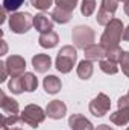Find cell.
<instances>
[{
    "mask_svg": "<svg viewBox=\"0 0 129 130\" xmlns=\"http://www.w3.org/2000/svg\"><path fill=\"white\" fill-rule=\"evenodd\" d=\"M125 130H129V127H128V129H125Z\"/></svg>",
    "mask_w": 129,
    "mask_h": 130,
    "instance_id": "cell-38",
    "label": "cell"
},
{
    "mask_svg": "<svg viewBox=\"0 0 129 130\" xmlns=\"http://www.w3.org/2000/svg\"><path fill=\"white\" fill-rule=\"evenodd\" d=\"M123 32H125V27H123V23L122 20L119 18H112L106 26H105V30L100 36V44L108 50V48H112V47H117L119 42L122 41L123 38Z\"/></svg>",
    "mask_w": 129,
    "mask_h": 130,
    "instance_id": "cell-1",
    "label": "cell"
},
{
    "mask_svg": "<svg viewBox=\"0 0 129 130\" xmlns=\"http://www.w3.org/2000/svg\"><path fill=\"white\" fill-rule=\"evenodd\" d=\"M32 65L36 73H46L52 67V59H50L49 55L40 53V55H36V56L32 58Z\"/></svg>",
    "mask_w": 129,
    "mask_h": 130,
    "instance_id": "cell-14",
    "label": "cell"
},
{
    "mask_svg": "<svg viewBox=\"0 0 129 130\" xmlns=\"http://www.w3.org/2000/svg\"><path fill=\"white\" fill-rule=\"evenodd\" d=\"M43 86H44V91L47 94H58L61 91L62 83H61L59 77H56V76H47V77H44Z\"/></svg>",
    "mask_w": 129,
    "mask_h": 130,
    "instance_id": "cell-16",
    "label": "cell"
},
{
    "mask_svg": "<svg viewBox=\"0 0 129 130\" xmlns=\"http://www.w3.org/2000/svg\"><path fill=\"white\" fill-rule=\"evenodd\" d=\"M96 130H112L109 126H106V124H102V126H99Z\"/></svg>",
    "mask_w": 129,
    "mask_h": 130,
    "instance_id": "cell-34",
    "label": "cell"
},
{
    "mask_svg": "<svg viewBox=\"0 0 129 130\" xmlns=\"http://www.w3.org/2000/svg\"><path fill=\"white\" fill-rule=\"evenodd\" d=\"M128 95H129V92H128Z\"/></svg>",
    "mask_w": 129,
    "mask_h": 130,
    "instance_id": "cell-39",
    "label": "cell"
},
{
    "mask_svg": "<svg viewBox=\"0 0 129 130\" xmlns=\"http://www.w3.org/2000/svg\"><path fill=\"white\" fill-rule=\"evenodd\" d=\"M33 26V17L29 12H14L9 17V29L14 33H26Z\"/></svg>",
    "mask_w": 129,
    "mask_h": 130,
    "instance_id": "cell-3",
    "label": "cell"
},
{
    "mask_svg": "<svg viewBox=\"0 0 129 130\" xmlns=\"http://www.w3.org/2000/svg\"><path fill=\"white\" fill-rule=\"evenodd\" d=\"M31 3H32L33 8L41 9V11H46V9H49L52 6L53 0H31Z\"/></svg>",
    "mask_w": 129,
    "mask_h": 130,
    "instance_id": "cell-28",
    "label": "cell"
},
{
    "mask_svg": "<svg viewBox=\"0 0 129 130\" xmlns=\"http://www.w3.org/2000/svg\"><path fill=\"white\" fill-rule=\"evenodd\" d=\"M5 62H6V67H8V71H9L11 77H17V76H21V74L26 73L24 71L26 70V61H24V58H21L18 55L9 56Z\"/></svg>",
    "mask_w": 129,
    "mask_h": 130,
    "instance_id": "cell-8",
    "label": "cell"
},
{
    "mask_svg": "<svg viewBox=\"0 0 129 130\" xmlns=\"http://www.w3.org/2000/svg\"><path fill=\"white\" fill-rule=\"evenodd\" d=\"M38 41H40V45H41L43 48H53V47L58 45V42H59V36H58V33L56 32L50 30V32L41 33Z\"/></svg>",
    "mask_w": 129,
    "mask_h": 130,
    "instance_id": "cell-15",
    "label": "cell"
},
{
    "mask_svg": "<svg viewBox=\"0 0 129 130\" xmlns=\"http://www.w3.org/2000/svg\"><path fill=\"white\" fill-rule=\"evenodd\" d=\"M109 109H111V100L103 92H99L97 97H94L90 103V112L97 118L105 117L109 112Z\"/></svg>",
    "mask_w": 129,
    "mask_h": 130,
    "instance_id": "cell-7",
    "label": "cell"
},
{
    "mask_svg": "<svg viewBox=\"0 0 129 130\" xmlns=\"http://www.w3.org/2000/svg\"><path fill=\"white\" fill-rule=\"evenodd\" d=\"M99 67H100V70H102L103 73H106V74H115V73L119 71L117 62L109 61V59H102V61H99Z\"/></svg>",
    "mask_w": 129,
    "mask_h": 130,
    "instance_id": "cell-21",
    "label": "cell"
},
{
    "mask_svg": "<svg viewBox=\"0 0 129 130\" xmlns=\"http://www.w3.org/2000/svg\"><path fill=\"white\" fill-rule=\"evenodd\" d=\"M65 113H67V106L61 100H53L46 107V115L52 120H61Z\"/></svg>",
    "mask_w": 129,
    "mask_h": 130,
    "instance_id": "cell-9",
    "label": "cell"
},
{
    "mask_svg": "<svg viewBox=\"0 0 129 130\" xmlns=\"http://www.w3.org/2000/svg\"><path fill=\"white\" fill-rule=\"evenodd\" d=\"M71 38H73V42L78 48H85L91 44H94V39H96V33L91 27L88 26H76L71 32Z\"/></svg>",
    "mask_w": 129,
    "mask_h": 130,
    "instance_id": "cell-5",
    "label": "cell"
},
{
    "mask_svg": "<svg viewBox=\"0 0 129 130\" xmlns=\"http://www.w3.org/2000/svg\"><path fill=\"white\" fill-rule=\"evenodd\" d=\"M96 11V0H82L81 3V12L85 17H90Z\"/></svg>",
    "mask_w": 129,
    "mask_h": 130,
    "instance_id": "cell-24",
    "label": "cell"
},
{
    "mask_svg": "<svg viewBox=\"0 0 129 130\" xmlns=\"http://www.w3.org/2000/svg\"><path fill=\"white\" fill-rule=\"evenodd\" d=\"M52 20L56 21V23H59V24H65V23H68L71 20V12H68V11L61 9V8L56 6L52 11Z\"/></svg>",
    "mask_w": 129,
    "mask_h": 130,
    "instance_id": "cell-20",
    "label": "cell"
},
{
    "mask_svg": "<svg viewBox=\"0 0 129 130\" xmlns=\"http://www.w3.org/2000/svg\"><path fill=\"white\" fill-rule=\"evenodd\" d=\"M120 65H122V71L129 77V52H125L122 59H120Z\"/></svg>",
    "mask_w": 129,
    "mask_h": 130,
    "instance_id": "cell-29",
    "label": "cell"
},
{
    "mask_svg": "<svg viewBox=\"0 0 129 130\" xmlns=\"http://www.w3.org/2000/svg\"><path fill=\"white\" fill-rule=\"evenodd\" d=\"M78 76L82 79V80H88L91 76H93V71H94V67H93V61H88V59H84L81 61L78 65Z\"/></svg>",
    "mask_w": 129,
    "mask_h": 130,
    "instance_id": "cell-17",
    "label": "cell"
},
{
    "mask_svg": "<svg viewBox=\"0 0 129 130\" xmlns=\"http://www.w3.org/2000/svg\"><path fill=\"white\" fill-rule=\"evenodd\" d=\"M117 106H119V109H126V110H129V95H123V97L119 98Z\"/></svg>",
    "mask_w": 129,
    "mask_h": 130,
    "instance_id": "cell-30",
    "label": "cell"
},
{
    "mask_svg": "<svg viewBox=\"0 0 129 130\" xmlns=\"http://www.w3.org/2000/svg\"><path fill=\"white\" fill-rule=\"evenodd\" d=\"M8 88L12 94H21L24 89H23V85H21V77L17 76V77H11L9 83H8Z\"/></svg>",
    "mask_w": 129,
    "mask_h": 130,
    "instance_id": "cell-23",
    "label": "cell"
},
{
    "mask_svg": "<svg viewBox=\"0 0 129 130\" xmlns=\"http://www.w3.org/2000/svg\"><path fill=\"white\" fill-rule=\"evenodd\" d=\"M55 3L58 5V8L65 9L68 12H73L76 5H78V0H55Z\"/></svg>",
    "mask_w": 129,
    "mask_h": 130,
    "instance_id": "cell-27",
    "label": "cell"
},
{
    "mask_svg": "<svg viewBox=\"0 0 129 130\" xmlns=\"http://www.w3.org/2000/svg\"><path fill=\"white\" fill-rule=\"evenodd\" d=\"M68 126L71 130H94L91 121L81 113H74L68 118Z\"/></svg>",
    "mask_w": 129,
    "mask_h": 130,
    "instance_id": "cell-11",
    "label": "cell"
},
{
    "mask_svg": "<svg viewBox=\"0 0 129 130\" xmlns=\"http://www.w3.org/2000/svg\"><path fill=\"white\" fill-rule=\"evenodd\" d=\"M6 50H8V45H6V42L2 39V53H0V55H6Z\"/></svg>",
    "mask_w": 129,
    "mask_h": 130,
    "instance_id": "cell-33",
    "label": "cell"
},
{
    "mask_svg": "<svg viewBox=\"0 0 129 130\" xmlns=\"http://www.w3.org/2000/svg\"><path fill=\"white\" fill-rule=\"evenodd\" d=\"M33 26L40 33H46L53 29V21L46 14H36L33 17Z\"/></svg>",
    "mask_w": 129,
    "mask_h": 130,
    "instance_id": "cell-13",
    "label": "cell"
},
{
    "mask_svg": "<svg viewBox=\"0 0 129 130\" xmlns=\"http://www.w3.org/2000/svg\"><path fill=\"white\" fill-rule=\"evenodd\" d=\"M24 3V0H3V9L6 12H15L21 5Z\"/></svg>",
    "mask_w": 129,
    "mask_h": 130,
    "instance_id": "cell-26",
    "label": "cell"
},
{
    "mask_svg": "<svg viewBox=\"0 0 129 130\" xmlns=\"http://www.w3.org/2000/svg\"><path fill=\"white\" fill-rule=\"evenodd\" d=\"M21 77V85H23V89L26 92H33L38 86V79L33 73H24L20 76Z\"/></svg>",
    "mask_w": 129,
    "mask_h": 130,
    "instance_id": "cell-18",
    "label": "cell"
},
{
    "mask_svg": "<svg viewBox=\"0 0 129 130\" xmlns=\"http://www.w3.org/2000/svg\"><path fill=\"white\" fill-rule=\"evenodd\" d=\"M119 2H123V3H129V0H119Z\"/></svg>",
    "mask_w": 129,
    "mask_h": 130,
    "instance_id": "cell-37",
    "label": "cell"
},
{
    "mask_svg": "<svg viewBox=\"0 0 129 130\" xmlns=\"http://www.w3.org/2000/svg\"><path fill=\"white\" fill-rule=\"evenodd\" d=\"M20 117H21V121L24 123V124H28V126H31L32 129H36L44 120H46V112L40 107V106H36V104H28L24 109H23V112L20 113Z\"/></svg>",
    "mask_w": 129,
    "mask_h": 130,
    "instance_id": "cell-4",
    "label": "cell"
},
{
    "mask_svg": "<svg viewBox=\"0 0 129 130\" xmlns=\"http://www.w3.org/2000/svg\"><path fill=\"white\" fill-rule=\"evenodd\" d=\"M123 53H125V50H122L119 45H117V47H112V48H108V52H106V59L114 61V62H120Z\"/></svg>",
    "mask_w": 129,
    "mask_h": 130,
    "instance_id": "cell-25",
    "label": "cell"
},
{
    "mask_svg": "<svg viewBox=\"0 0 129 130\" xmlns=\"http://www.w3.org/2000/svg\"><path fill=\"white\" fill-rule=\"evenodd\" d=\"M111 123H114L115 126H126L129 123V110L126 109H119L114 113L109 115Z\"/></svg>",
    "mask_w": 129,
    "mask_h": 130,
    "instance_id": "cell-19",
    "label": "cell"
},
{
    "mask_svg": "<svg viewBox=\"0 0 129 130\" xmlns=\"http://www.w3.org/2000/svg\"><path fill=\"white\" fill-rule=\"evenodd\" d=\"M2 130H21V129H17V127H12V129H6V127H2Z\"/></svg>",
    "mask_w": 129,
    "mask_h": 130,
    "instance_id": "cell-36",
    "label": "cell"
},
{
    "mask_svg": "<svg viewBox=\"0 0 129 130\" xmlns=\"http://www.w3.org/2000/svg\"><path fill=\"white\" fill-rule=\"evenodd\" d=\"M0 109L3 112V115H18V110H20L18 101L8 97L3 91L0 92Z\"/></svg>",
    "mask_w": 129,
    "mask_h": 130,
    "instance_id": "cell-10",
    "label": "cell"
},
{
    "mask_svg": "<svg viewBox=\"0 0 129 130\" xmlns=\"http://www.w3.org/2000/svg\"><path fill=\"white\" fill-rule=\"evenodd\" d=\"M0 82H5L6 79H8V74H9V71H8V67H6V62H0Z\"/></svg>",
    "mask_w": 129,
    "mask_h": 130,
    "instance_id": "cell-31",
    "label": "cell"
},
{
    "mask_svg": "<svg viewBox=\"0 0 129 130\" xmlns=\"http://www.w3.org/2000/svg\"><path fill=\"white\" fill-rule=\"evenodd\" d=\"M18 123H23L20 115H3L2 118V127H6V129H12Z\"/></svg>",
    "mask_w": 129,
    "mask_h": 130,
    "instance_id": "cell-22",
    "label": "cell"
},
{
    "mask_svg": "<svg viewBox=\"0 0 129 130\" xmlns=\"http://www.w3.org/2000/svg\"><path fill=\"white\" fill-rule=\"evenodd\" d=\"M119 8V0H102V5H100V9L97 11V23L100 26H106L112 18H114V14Z\"/></svg>",
    "mask_w": 129,
    "mask_h": 130,
    "instance_id": "cell-6",
    "label": "cell"
},
{
    "mask_svg": "<svg viewBox=\"0 0 129 130\" xmlns=\"http://www.w3.org/2000/svg\"><path fill=\"white\" fill-rule=\"evenodd\" d=\"M78 61V53H76V48L73 45H64L59 53L56 55V61H55V65H56V70L62 74H67L73 70V65L76 64Z\"/></svg>",
    "mask_w": 129,
    "mask_h": 130,
    "instance_id": "cell-2",
    "label": "cell"
},
{
    "mask_svg": "<svg viewBox=\"0 0 129 130\" xmlns=\"http://www.w3.org/2000/svg\"><path fill=\"white\" fill-rule=\"evenodd\" d=\"M125 12H126V15L129 17V3H126V5H125Z\"/></svg>",
    "mask_w": 129,
    "mask_h": 130,
    "instance_id": "cell-35",
    "label": "cell"
},
{
    "mask_svg": "<svg viewBox=\"0 0 129 130\" xmlns=\"http://www.w3.org/2000/svg\"><path fill=\"white\" fill-rule=\"evenodd\" d=\"M123 41H128L129 42V26L125 29V32H123Z\"/></svg>",
    "mask_w": 129,
    "mask_h": 130,
    "instance_id": "cell-32",
    "label": "cell"
},
{
    "mask_svg": "<svg viewBox=\"0 0 129 130\" xmlns=\"http://www.w3.org/2000/svg\"><path fill=\"white\" fill-rule=\"evenodd\" d=\"M106 52L108 50L102 44H91L84 48L85 59H88V61H102L103 58H106Z\"/></svg>",
    "mask_w": 129,
    "mask_h": 130,
    "instance_id": "cell-12",
    "label": "cell"
}]
</instances>
